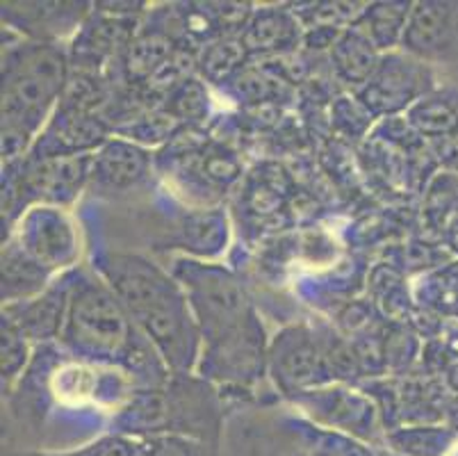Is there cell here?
I'll return each mask as SVG.
<instances>
[{"label": "cell", "instance_id": "obj_22", "mask_svg": "<svg viewBox=\"0 0 458 456\" xmlns=\"http://www.w3.org/2000/svg\"><path fill=\"white\" fill-rule=\"evenodd\" d=\"M181 245L182 249H187V245H190V249H194L197 254L212 256L222 249V245H226V221L219 215H212V212L191 219L182 228Z\"/></svg>", "mask_w": 458, "mask_h": 456}, {"label": "cell", "instance_id": "obj_25", "mask_svg": "<svg viewBox=\"0 0 458 456\" xmlns=\"http://www.w3.org/2000/svg\"><path fill=\"white\" fill-rule=\"evenodd\" d=\"M28 363V338L7 320L0 324V367L3 379H14Z\"/></svg>", "mask_w": 458, "mask_h": 456}, {"label": "cell", "instance_id": "obj_1", "mask_svg": "<svg viewBox=\"0 0 458 456\" xmlns=\"http://www.w3.org/2000/svg\"><path fill=\"white\" fill-rule=\"evenodd\" d=\"M96 270L169 370L187 374L197 366L201 331L176 276L135 254H107Z\"/></svg>", "mask_w": 458, "mask_h": 456}, {"label": "cell", "instance_id": "obj_3", "mask_svg": "<svg viewBox=\"0 0 458 456\" xmlns=\"http://www.w3.org/2000/svg\"><path fill=\"white\" fill-rule=\"evenodd\" d=\"M71 60L60 44L10 46L3 56V160L28 156L69 87Z\"/></svg>", "mask_w": 458, "mask_h": 456}, {"label": "cell", "instance_id": "obj_19", "mask_svg": "<svg viewBox=\"0 0 458 456\" xmlns=\"http://www.w3.org/2000/svg\"><path fill=\"white\" fill-rule=\"evenodd\" d=\"M413 3H372L358 19V28L374 41L378 50H393L402 46L408 14Z\"/></svg>", "mask_w": 458, "mask_h": 456}, {"label": "cell", "instance_id": "obj_28", "mask_svg": "<svg viewBox=\"0 0 458 456\" xmlns=\"http://www.w3.org/2000/svg\"><path fill=\"white\" fill-rule=\"evenodd\" d=\"M96 456H140V443L126 436H110L94 443Z\"/></svg>", "mask_w": 458, "mask_h": 456}, {"label": "cell", "instance_id": "obj_21", "mask_svg": "<svg viewBox=\"0 0 458 456\" xmlns=\"http://www.w3.org/2000/svg\"><path fill=\"white\" fill-rule=\"evenodd\" d=\"M162 110L174 121H199L208 115V91L199 78H187L181 87L166 96Z\"/></svg>", "mask_w": 458, "mask_h": 456}, {"label": "cell", "instance_id": "obj_8", "mask_svg": "<svg viewBox=\"0 0 458 456\" xmlns=\"http://www.w3.org/2000/svg\"><path fill=\"white\" fill-rule=\"evenodd\" d=\"M107 142V125L103 116L76 100L62 99L55 115L46 124L28 158L82 156L101 149Z\"/></svg>", "mask_w": 458, "mask_h": 456}, {"label": "cell", "instance_id": "obj_11", "mask_svg": "<svg viewBox=\"0 0 458 456\" xmlns=\"http://www.w3.org/2000/svg\"><path fill=\"white\" fill-rule=\"evenodd\" d=\"M269 358L276 382L285 391H294L318 382L328 358L333 361V354L324 349L318 338H312L306 329H290L276 338Z\"/></svg>", "mask_w": 458, "mask_h": 456}, {"label": "cell", "instance_id": "obj_23", "mask_svg": "<svg viewBox=\"0 0 458 456\" xmlns=\"http://www.w3.org/2000/svg\"><path fill=\"white\" fill-rule=\"evenodd\" d=\"M411 121L427 135H447L458 128V112L445 99L424 96L411 108Z\"/></svg>", "mask_w": 458, "mask_h": 456}, {"label": "cell", "instance_id": "obj_6", "mask_svg": "<svg viewBox=\"0 0 458 456\" xmlns=\"http://www.w3.org/2000/svg\"><path fill=\"white\" fill-rule=\"evenodd\" d=\"M12 240L48 271L71 267L81 256L76 226L55 206L26 208Z\"/></svg>", "mask_w": 458, "mask_h": 456}, {"label": "cell", "instance_id": "obj_27", "mask_svg": "<svg viewBox=\"0 0 458 456\" xmlns=\"http://www.w3.org/2000/svg\"><path fill=\"white\" fill-rule=\"evenodd\" d=\"M269 78L260 73V71H242V73L235 78V87L240 91V96H247L249 100H265L272 94V85H269Z\"/></svg>", "mask_w": 458, "mask_h": 456}, {"label": "cell", "instance_id": "obj_26", "mask_svg": "<svg viewBox=\"0 0 458 456\" xmlns=\"http://www.w3.org/2000/svg\"><path fill=\"white\" fill-rule=\"evenodd\" d=\"M140 456H201V447L181 434H157L140 443Z\"/></svg>", "mask_w": 458, "mask_h": 456}, {"label": "cell", "instance_id": "obj_17", "mask_svg": "<svg viewBox=\"0 0 458 456\" xmlns=\"http://www.w3.org/2000/svg\"><path fill=\"white\" fill-rule=\"evenodd\" d=\"M51 274L10 237L3 246V306L41 295L51 286Z\"/></svg>", "mask_w": 458, "mask_h": 456}, {"label": "cell", "instance_id": "obj_29", "mask_svg": "<svg viewBox=\"0 0 458 456\" xmlns=\"http://www.w3.org/2000/svg\"><path fill=\"white\" fill-rule=\"evenodd\" d=\"M98 12H106V14L112 16H122V19H135L141 12L144 3H98Z\"/></svg>", "mask_w": 458, "mask_h": 456}, {"label": "cell", "instance_id": "obj_18", "mask_svg": "<svg viewBox=\"0 0 458 456\" xmlns=\"http://www.w3.org/2000/svg\"><path fill=\"white\" fill-rule=\"evenodd\" d=\"M174 417V401L162 391L148 388L140 391L131 397L128 407L119 416V426L123 434H157L169 432L166 426H172Z\"/></svg>", "mask_w": 458, "mask_h": 456}, {"label": "cell", "instance_id": "obj_24", "mask_svg": "<svg viewBox=\"0 0 458 456\" xmlns=\"http://www.w3.org/2000/svg\"><path fill=\"white\" fill-rule=\"evenodd\" d=\"M390 443L403 456H445L454 443V434L443 429H411L390 436Z\"/></svg>", "mask_w": 458, "mask_h": 456}, {"label": "cell", "instance_id": "obj_12", "mask_svg": "<svg viewBox=\"0 0 458 456\" xmlns=\"http://www.w3.org/2000/svg\"><path fill=\"white\" fill-rule=\"evenodd\" d=\"M69 279L60 283H51L41 295L16 304L3 306V320L10 322L16 331H21L28 340H51L60 338L64 324L66 304H69Z\"/></svg>", "mask_w": 458, "mask_h": 456}, {"label": "cell", "instance_id": "obj_15", "mask_svg": "<svg viewBox=\"0 0 458 456\" xmlns=\"http://www.w3.org/2000/svg\"><path fill=\"white\" fill-rule=\"evenodd\" d=\"M301 28V21L297 19L293 10L262 7V10L253 12L240 39L249 53H260V56L285 53L299 44Z\"/></svg>", "mask_w": 458, "mask_h": 456}, {"label": "cell", "instance_id": "obj_2", "mask_svg": "<svg viewBox=\"0 0 458 456\" xmlns=\"http://www.w3.org/2000/svg\"><path fill=\"white\" fill-rule=\"evenodd\" d=\"M176 281L185 290L203 340V372L244 382L262 370L265 338L240 283L228 271L201 262H178Z\"/></svg>", "mask_w": 458, "mask_h": 456}, {"label": "cell", "instance_id": "obj_5", "mask_svg": "<svg viewBox=\"0 0 458 456\" xmlns=\"http://www.w3.org/2000/svg\"><path fill=\"white\" fill-rule=\"evenodd\" d=\"M94 153L82 156H51V158H26L19 181L10 192L16 203H32V206H69L81 194L87 181H91Z\"/></svg>", "mask_w": 458, "mask_h": 456}, {"label": "cell", "instance_id": "obj_13", "mask_svg": "<svg viewBox=\"0 0 458 456\" xmlns=\"http://www.w3.org/2000/svg\"><path fill=\"white\" fill-rule=\"evenodd\" d=\"M454 41V5L449 3H413L403 30L402 48L408 56L427 62L440 57Z\"/></svg>", "mask_w": 458, "mask_h": 456}, {"label": "cell", "instance_id": "obj_20", "mask_svg": "<svg viewBox=\"0 0 458 456\" xmlns=\"http://www.w3.org/2000/svg\"><path fill=\"white\" fill-rule=\"evenodd\" d=\"M249 57L240 37H219V39L203 44V50L197 57V69L203 81L208 82H228L235 81L242 73V66Z\"/></svg>", "mask_w": 458, "mask_h": 456}, {"label": "cell", "instance_id": "obj_7", "mask_svg": "<svg viewBox=\"0 0 458 456\" xmlns=\"http://www.w3.org/2000/svg\"><path fill=\"white\" fill-rule=\"evenodd\" d=\"M431 71L427 62L408 53H388L378 62L377 71L363 90H358V99L369 112L386 115L399 112L411 103H418L431 90Z\"/></svg>", "mask_w": 458, "mask_h": 456}, {"label": "cell", "instance_id": "obj_30", "mask_svg": "<svg viewBox=\"0 0 458 456\" xmlns=\"http://www.w3.org/2000/svg\"><path fill=\"white\" fill-rule=\"evenodd\" d=\"M26 456H96V447L89 445L81 452H66V454H26Z\"/></svg>", "mask_w": 458, "mask_h": 456}, {"label": "cell", "instance_id": "obj_14", "mask_svg": "<svg viewBox=\"0 0 458 456\" xmlns=\"http://www.w3.org/2000/svg\"><path fill=\"white\" fill-rule=\"evenodd\" d=\"M151 169V158L135 142L110 140L94 153L91 181L103 190L122 192L135 187Z\"/></svg>", "mask_w": 458, "mask_h": 456}, {"label": "cell", "instance_id": "obj_9", "mask_svg": "<svg viewBox=\"0 0 458 456\" xmlns=\"http://www.w3.org/2000/svg\"><path fill=\"white\" fill-rule=\"evenodd\" d=\"M87 3H3V23L19 30L28 41L60 44L82 28L91 10Z\"/></svg>", "mask_w": 458, "mask_h": 456}, {"label": "cell", "instance_id": "obj_16", "mask_svg": "<svg viewBox=\"0 0 458 456\" xmlns=\"http://www.w3.org/2000/svg\"><path fill=\"white\" fill-rule=\"evenodd\" d=\"M381 50L358 25H352L331 46V65L337 81L353 90H363L381 62Z\"/></svg>", "mask_w": 458, "mask_h": 456}, {"label": "cell", "instance_id": "obj_4", "mask_svg": "<svg viewBox=\"0 0 458 456\" xmlns=\"http://www.w3.org/2000/svg\"><path fill=\"white\" fill-rule=\"evenodd\" d=\"M60 340L85 361L122 363L131 374L169 370L98 276H81L71 283Z\"/></svg>", "mask_w": 458, "mask_h": 456}, {"label": "cell", "instance_id": "obj_10", "mask_svg": "<svg viewBox=\"0 0 458 456\" xmlns=\"http://www.w3.org/2000/svg\"><path fill=\"white\" fill-rule=\"evenodd\" d=\"M135 35V19H122V16L91 10L73 39L71 57L76 60V66H81L82 73L96 75L110 60H122Z\"/></svg>", "mask_w": 458, "mask_h": 456}]
</instances>
